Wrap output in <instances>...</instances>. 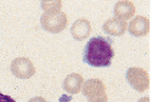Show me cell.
<instances>
[{
    "instance_id": "5b68a950",
    "label": "cell",
    "mask_w": 158,
    "mask_h": 102,
    "mask_svg": "<svg viewBox=\"0 0 158 102\" xmlns=\"http://www.w3.org/2000/svg\"><path fill=\"white\" fill-rule=\"evenodd\" d=\"M11 72L19 79H29L35 74V67L28 58L18 57L11 63Z\"/></svg>"
},
{
    "instance_id": "3957f363",
    "label": "cell",
    "mask_w": 158,
    "mask_h": 102,
    "mask_svg": "<svg viewBox=\"0 0 158 102\" xmlns=\"http://www.w3.org/2000/svg\"><path fill=\"white\" fill-rule=\"evenodd\" d=\"M126 79L134 89L144 92L150 86V76L141 67H130L126 72Z\"/></svg>"
},
{
    "instance_id": "9c48e42d",
    "label": "cell",
    "mask_w": 158,
    "mask_h": 102,
    "mask_svg": "<svg viewBox=\"0 0 158 102\" xmlns=\"http://www.w3.org/2000/svg\"><path fill=\"white\" fill-rule=\"evenodd\" d=\"M83 77L77 73L68 75L63 82V89L68 94H79L83 89Z\"/></svg>"
},
{
    "instance_id": "8fae6325",
    "label": "cell",
    "mask_w": 158,
    "mask_h": 102,
    "mask_svg": "<svg viewBox=\"0 0 158 102\" xmlns=\"http://www.w3.org/2000/svg\"><path fill=\"white\" fill-rule=\"evenodd\" d=\"M42 9H44L45 14L48 15H55L60 13L62 9V2L60 1H43Z\"/></svg>"
},
{
    "instance_id": "7a4b0ae2",
    "label": "cell",
    "mask_w": 158,
    "mask_h": 102,
    "mask_svg": "<svg viewBox=\"0 0 158 102\" xmlns=\"http://www.w3.org/2000/svg\"><path fill=\"white\" fill-rule=\"evenodd\" d=\"M82 93L88 102H107V94L104 83L99 79H89L83 84Z\"/></svg>"
},
{
    "instance_id": "6da1fadb",
    "label": "cell",
    "mask_w": 158,
    "mask_h": 102,
    "mask_svg": "<svg viewBox=\"0 0 158 102\" xmlns=\"http://www.w3.org/2000/svg\"><path fill=\"white\" fill-rule=\"evenodd\" d=\"M110 43V40L101 36L91 38L84 48L83 61L94 67L109 66L115 56Z\"/></svg>"
},
{
    "instance_id": "52a82bcc",
    "label": "cell",
    "mask_w": 158,
    "mask_h": 102,
    "mask_svg": "<svg viewBox=\"0 0 158 102\" xmlns=\"http://www.w3.org/2000/svg\"><path fill=\"white\" fill-rule=\"evenodd\" d=\"M71 35L75 40L82 41L86 39L91 33V24L87 19L80 18L77 19L71 26Z\"/></svg>"
},
{
    "instance_id": "ba28073f",
    "label": "cell",
    "mask_w": 158,
    "mask_h": 102,
    "mask_svg": "<svg viewBox=\"0 0 158 102\" xmlns=\"http://www.w3.org/2000/svg\"><path fill=\"white\" fill-rule=\"evenodd\" d=\"M136 13V8L131 1H119L114 6V14L117 19L126 21L133 18Z\"/></svg>"
},
{
    "instance_id": "5bb4252c",
    "label": "cell",
    "mask_w": 158,
    "mask_h": 102,
    "mask_svg": "<svg viewBox=\"0 0 158 102\" xmlns=\"http://www.w3.org/2000/svg\"><path fill=\"white\" fill-rule=\"evenodd\" d=\"M138 102H150V98L149 97H144V98H141Z\"/></svg>"
},
{
    "instance_id": "7c38bea8",
    "label": "cell",
    "mask_w": 158,
    "mask_h": 102,
    "mask_svg": "<svg viewBox=\"0 0 158 102\" xmlns=\"http://www.w3.org/2000/svg\"><path fill=\"white\" fill-rule=\"evenodd\" d=\"M0 102H16L11 96L4 94H0Z\"/></svg>"
},
{
    "instance_id": "277c9868",
    "label": "cell",
    "mask_w": 158,
    "mask_h": 102,
    "mask_svg": "<svg viewBox=\"0 0 158 102\" xmlns=\"http://www.w3.org/2000/svg\"><path fill=\"white\" fill-rule=\"evenodd\" d=\"M68 19L64 12H60L55 15H48L44 13L40 18V24L43 28L50 33H60L64 31L67 26Z\"/></svg>"
},
{
    "instance_id": "8992f818",
    "label": "cell",
    "mask_w": 158,
    "mask_h": 102,
    "mask_svg": "<svg viewBox=\"0 0 158 102\" xmlns=\"http://www.w3.org/2000/svg\"><path fill=\"white\" fill-rule=\"evenodd\" d=\"M128 32L135 37H143L150 32V20L143 16H136L128 24Z\"/></svg>"
},
{
    "instance_id": "4fadbf2b",
    "label": "cell",
    "mask_w": 158,
    "mask_h": 102,
    "mask_svg": "<svg viewBox=\"0 0 158 102\" xmlns=\"http://www.w3.org/2000/svg\"><path fill=\"white\" fill-rule=\"evenodd\" d=\"M28 102H48V101L45 100L43 97H34V98L30 99Z\"/></svg>"
},
{
    "instance_id": "30bf717a",
    "label": "cell",
    "mask_w": 158,
    "mask_h": 102,
    "mask_svg": "<svg viewBox=\"0 0 158 102\" xmlns=\"http://www.w3.org/2000/svg\"><path fill=\"white\" fill-rule=\"evenodd\" d=\"M128 25L126 21L120 20L117 18H110L105 21L103 24V31L108 35L113 36H122L127 30Z\"/></svg>"
}]
</instances>
